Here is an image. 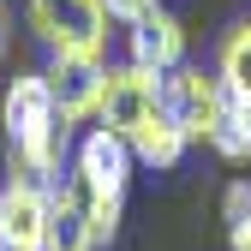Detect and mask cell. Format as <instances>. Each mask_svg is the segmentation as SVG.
I'll use <instances>...</instances> for the list:
<instances>
[{
	"label": "cell",
	"instance_id": "6da1fadb",
	"mask_svg": "<svg viewBox=\"0 0 251 251\" xmlns=\"http://www.w3.org/2000/svg\"><path fill=\"white\" fill-rule=\"evenodd\" d=\"M0 126H6V144H12V168L42 179V185H60V174L72 162V120L54 108L42 72H18L6 84Z\"/></svg>",
	"mask_w": 251,
	"mask_h": 251
},
{
	"label": "cell",
	"instance_id": "7a4b0ae2",
	"mask_svg": "<svg viewBox=\"0 0 251 251\" xmlns=\"http://www.w3.org/2000/svg\"><path fill=\"white\" fill-rule=\"evenodd\" d=\"M30 36H36L48 54H96L108 60V36L114 18L102 0H24Z\"/></svg>",
	"mask_w": 251,
	"mask_h": 251
},
{
	"label": "cell",
	"instance_id": "3957f363",
	"mask_svg": "<svg viewBox=\"0 0 251 251\" xmlns=\"http://www.w3.org/2000/svg\"><path fill=\"white\" fill-rule=\"evenodd\" d=\"M162 108L179 120V132L192 138V144H209L215 138V126H222L227 114V90L222 78H215V66H192V60H179L174 72H162Z\"/></svg>",
	"mask_w": 251,
	"mask_h": 251
},
{
	"label": "cell",
	"instance_id": "277c9868",
	"mask_svg": "<svg viewBox=\"0 0 251 251\" xmlns=\"http://www.w3.org/2000/svg\"><path fill=\"white\" fill-rule=\"evenodd\" d=\"M132 168L138 155L120 132H108L102 120H90V132L72 144V162H66V179H78L84 192L96 198H126V185H132Z\"/></svg>",
	"mask_w": 251,
	"mask_h": 251
},
{
	"label": "cell",
	"instance_id": "5b68a950",
	"mask_svg": "<svg viewBox=\"0 0 251 251\" xmlns=\"http://www.w3.org/2000/svg\"><path fill=\"white\" fill-rule=\"evenodd\" d=\"M155 108H162V72L138 66V60H108V72H102V108H96V120L108 126V132L132 138Z\"/></svg>",
	"mask_w": 251,
	"mask_h": 251
},
{
	"label": "cell",
	"instance_id": "8992f818",
	"mask_svg": "<svg viewBox=\"0 0 251 251\" xmlns=\"http://www.w3.org/2000/svg\"><path fill=\"white\" fill-rule=\"evenodd\" d=\"M48 209H54V185L12 168L6 185H0V245L6 251H42L48 245Z\"/></svg>",
	"mask_w": 251,
	"mask_h": 251
},
{
	"label": "cell",
	"instance_id": "52a82bcc",
	"mask_svg": "<svg viewBox=\"0 0 251 251\" xmlns=\"http://www.w3.org/2000/svg\"><path fill=\"white\" fill-rule=\"evenodd\" d=\"M102 72H108V60H96V54H48V66H42L48 96H54V108L72 126L96 120V108H102Z\"/></svg>",
	"mask_w": 251,
	"mask_h": 251
},
{
	"label": "cell",
	"instance_id": "ba28073f",
	"mask_svg": "<svg viewBox=\"0 0 251 251\" xmlns=\"http://www.w3.org/2000/svg\"><path fill=\"white\" fill-rule=\"evenodd\" d=\"M120 30H126V60H138V66H150V72H174L185 60V24L162 6V0H155L144 18L120 24Z\"/></svg>",
	"mask_w": 251,
	"mask_h": 251
},
{
	"label": "cell",
	"instance_id": "9c48e42d",
	"mask_svg": "<svg viewBox=\"0 0 251 251\" xmlns=\"http://www.w3.org/2000/svg\"><path fill=\"white\" fill-rule=\"evenodd\" d=\"M102 239H96V227H90V209H84V198H78V185L60 174V185H54V209H48V245L42 251H96Z\"/></svg>",
	"mask_w": 251,
	"mask_h": 251
},
{
	"label": "cell",
	"instance_id": "30bf717a",
	"mask_svg": "<svg viewBox=\"0 0 251 251\" xmlns=\"http://www.w3.org/2000/svg\"><path fill=\"white\" fill-rule=\"evenodd\" d=\"M126 144H132V155H138V168H155V174H168V168H179V162H185V150H192V138L179 132V120H174L168 108H155V114H150V120L138 126V132L126 138Z\"/></svg>",
	"mask_w": 251,
	"mask_h": 251
},
{
	"label": "cell",
	"instance_id": "8fae6325",
	"mask_svg": "<svg viewBox=\"0 0 251 251\" xmlns=\"http://www.w3.org/2000/svg\"><path fill=\"white\" fill-rule=\"evenodd\" d=\"M215 78L227 96H251V18L227 24L222 48H215Z\"/></svg>",
	"mask_w": 251,
	"mask_h": 251
},
{
	"label": "cell",
	"instance_id": "7c38bea8",
	"mask_svg": "<svg viewBox=\"0 0 251 251\" xmlns=\"http://www.w3.org/2000/svg\"><path fill=\"white\" fill-rule=\"evenodd\" d=\"M209 150L222 155V162H251V96H227V114L215 126Z\"/></svg>",
	"mask_w": 251,
	"mask_h": 251
},
{
	"label": "cell",
	"instance_id": "4fadbf2b",
	"mask_svg": "<svg viewBox=\"0 0 251 251\" xmlns=\"http://www.w3.org/2000/svg\"><path fill=\"white\" fill-rule=\"evenodd\" d=\"M222 215H227V227L251 215V179H233L227 192H222Z\"/></svg>",
	"mask_w": 251,
	"mask_h": 251
},
{
	"label": "cell",
	"instance_id": "5bb4252c",
	"mask_svg": "<svg viewBox=\"0 0 251 251\" xmlns=\"http://www.w3.org/2000/svg\"><path fill=\"white\" fill-rule=\"evenodd\" d=\"M102 6H108L114 24H132V18H144V12L155 6V0H102Z\"/></svg>",
	"mask_w": 251,
	"mask_h": 251
},
{
	"label": "cell",
	"instance_id": "9a60e30c",
	"mask_svg": "<svg viewBox=\"0 0 251 251\" xmlns=\"http://www.w3.org/2000/svg\"><path fill=\"white\" fill-rule=\"evenodd\" d=\"M227 239H233V251H251V215H245V222H233V227H227Z\"/></svg>",
	"mask_w": 251,
	"mask_h": 251
},
{
	"label": "cell",
	"instance_id": "2e32d148",
	"mask_svg": "<svg viewBox=\"0 0 251 251\" xmlns=\"http://www.w3.org/2000/svg\"><path fill=\"white\" fill-rule=\"evenodd\" d=\"M0 251H6V245H0Z\"/></svg>",
	"mask_w": 251,
	"mask_h": 251
}]
</instances>
